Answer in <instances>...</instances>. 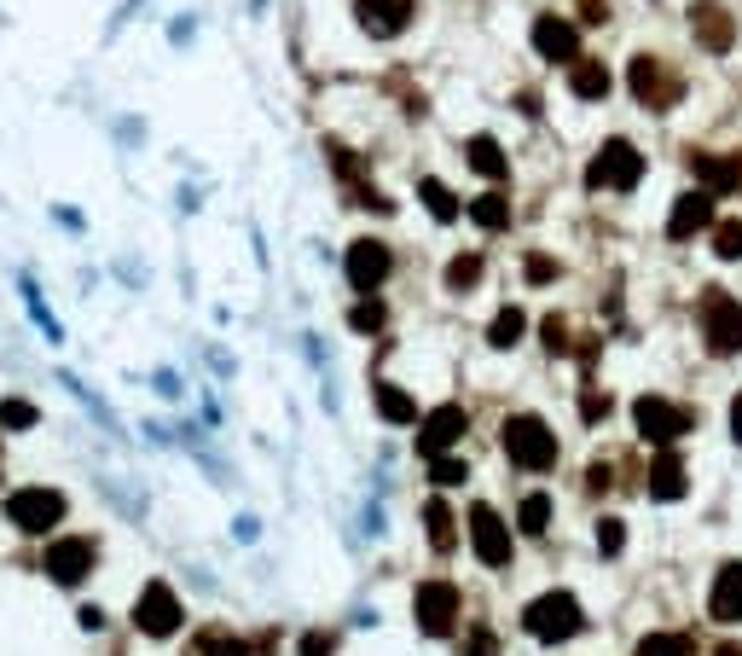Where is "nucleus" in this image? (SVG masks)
I'll return each mask as SVG.
<instances>
[{
  "label": "nucleus",
  "instance_id": "nucleus-17",
  "mask_svg": "<svg viewBox=\"0 0 742 656\" xmlns=\"http://www.w3.org/2000/svg\"><path fill=\"white\" fill-rule=\"evenodd\" d=\"M690 24H696V35H702V47H708V53H731L737 30H731L726 7H713V0H702V7H690Z\"/></svg>",
  "mask_w": 742,
  "mask_h": 656
},
{
  "label": "nucleus",
  "instance_id": "nucleus-8",
  "mask_svg": "<svg viewBox=\"0 0 742 656\" xmlns=\"http://www.w3.org/2000/svg\"><path fill=\"white\" fill-rule=\"evenodd\" d=\"M180 622H186V610H180V599H175L169 581H151L146 592H139V604H134V627H139V633H151V640H169Z\"/></svg>",
  "mask_w": 742,
  "mask_h": 656
},
{
  "label": "nucleus",
  "instance_id": "nucleus-24",
  "mask_svg": "<svg viewBox=\"0 0 742 656\" xmlns=\"http://www.w3.org/2000/svg\"><path fill=\"white\" fill-rule=\"evenodd\" d=\"M424 529H429V546H436V552H452V541H459L447 500H429V505H424Z\"/></svg>",
  "mask_w": 742,
  "mask_h": 656
},
{
  "label": "nucleus",
  "instance_id": "nucleus-33",
  "mask_svg": "<svg viewBox=\"0 0 742 656\" xmlns=\"http://www.w3.org/2000/svg\"><path fill=\"white\" fill-rule=\"evenodd\" d=\"M713 251L726 262H742V221H726V227L713 233Z\"/></svg>",
  "mask_w": 742,
  "mask_h": 656
},
{
  "label": "nucleus",
  "instance_id": "nucleus-41",
  "mask_svg": "<svg viewBox=\"0 0 742 656\" xmlns=\"http://www.w3.org/2000/svg\"><path fill=\"white\" fill-rule=\"evenodd\" d=\"M546 343H551V348H563V343H569V332H563V320H556V314L546 320Z\"/></svg>",
  "mask_w": 742,
  "mask_h": 656
},
{
  "label": "nucleus",
  "instance_id": "nucleus-43",
  "mask_svg": "<svg viewBox=\"0 0 742 656\" xmlns=\"http://www.w3.org/2000/svg\"><path fill=\"white\" fill-rule=\"evenodd\" d=\"M731 436H737V442H742V396H737V401H731Z\"/></svg>",
  "mask_w": 742,
  "mask_h": 656
},
{
  "label": "nucleus",
  "instance_id": "nucleus-23",
  "mask_svg": "<svg viewBox=\"0 0 742 656\" xmlns=\"http://www.w3.org/2000/svg\"><path fill=\"white\" fill-rule=\"evenodd\" d=\"M470 169L487 175V180H505L510 163H505V152H499V140H493V134H476V140H470Z\"/></svg>",
  "mask_w": 742,
  "mask_h": 656
},
{
  "label": "nucleus",
  "instance_id": "nucleus-4",
  "mask_svg": "<svg viewBox=\"0 0 742 656\" xmlns=\"http://www.w3.org/2000/svg\"><path fill=\"white\" fill-rule=\"evenodd\" d=\"M592 187H609V192H632L644 180V157H638L632 140H604V152L592 157Z\"/></svg>",
  "mask_w": 742,
  "mask_h": 656
},
{
  "label": "nucleus",
  "instance_id": "nucleus-40",
  "mask_svg": "<svg viewBox=\"0 0 742 656\" xmlns=\"http://www.w3.org/2000/svg\"><path fill=\"white\" fill-rule=\"evenodd\" d=\"M331 633H307V640H302V656H331Z\"/></svg>",
  "mask_w": 742,
  "mask_h": 656
},
{
  "label": "nucleus",
  "instance_id": "nucleus-27",
  "mask_svg": "<svg viewBox=\"0 0 742 656\" xmlns=\"http://www.w3.org/2000/svg\"><path fill=\"white\" fill-rule=\"evenodd\" d=\"M638 656H696L685 633H644L638 640Z\"/></svg>",
  "mask_w": 742,
  "mask_h": 656
},
{
  "label": "nucleus",
  "instance_id": "nucleus-19",
  "mask_svg": "<svg viewBox=\"0 0 742 656\" xmlns=\"http://www.w3.org/2000/svg\"><path fill=\"white\" fill-rule=\"evenodd\" d=\"M644 482H650V500H678V494H685V459H678V454H655Z\"/></svg>",
  "mask_w": 742,
  "mask_h": 656
},
{
  "label": "nucleus",
  "instance_id": "nucleus-26",
  "mask_svg": "<svg viewBox=\"0 0 742 656\" xmlns=\"http://www.w3.org/2000/svg\"><path fill=\"white\" fill-rule=\"evenodd\" d=\"M522 309H499V314H493V325H487V343L493 348H510V343H522Z\"/></svg>",
  "mask_w": 742,
  "mask_h": 656
},
{
  "label": "nucleus",
  "instance_id": "nucleus-20",
  "mask_svg": "<svg viewBox=\"0 0 742 656\" xmlns=\"http://www.w3.org/2000/svg\"><path fill=\"white\" fill-rule=\"evenodd\" d=\"M355 12H360V24L371 30V35H395L401 24H406V0H355Z\"/></svg>",
  "mask_w": 742,
  "mask_h": 656
},
{
  "label": "nucleus",
  "instance_id": "nucleus-16",
  "mask_svg": "<svg viewBox=\"0 0 742 656\" xmlns=\"http://www.w3.org/2000/svg\"><path fill=\"white\" fill-rule=\"evenodd\" d=\"M708 616H713V622H742V564H726V569L713 576Z\"/></svg>",
  "mask_w": 742,
  "mask_h": 656
},
{
  "label": "nucleus",
  "instance_id": "nucleus-42",
  "mask_svg": "<svg viewBox=\"0 0 742 656\" xmlns=\"http://www.w3.org/2000/svg\"><path fill=\"white\" fill-rule=\"evenodd\" d=\"M604 18H609L604 0H586V24H604Z\"/></svg>",
  "mask_w": 742,
  "mask_h": 656
},
{
  "label": "nucleus",
  "instance_id": "nucleus-36",
  "mask_svg": "<svg viewBox=\"0 0 742 656\" xmlns=\"http://www.w3.org/2000/svg\"><path fill=\"white\" fill-rule=\"evenodd\" d=\"M348 325H355V332H383V302H360V309L348 314Z\"/></svg>",
  "mask_w": 742,
  "mask_h": 656
},
{
  "label": "nucleus",
  "instance_id": "nucleus-7",
  "mask_svg": "<svg viewBox=\"0 0 742 656\" xmlns=\"http://www.w3.org/2000/svg\"><path fill=\"white\" fill-rule=\"evenodd\" d=\"M412 616H418V627L424 633H452L459 627V587L452 581H424L418 592H412Z\"/></svg>",
  "mask_w": 742,
  "mask_h": 656
},
{
  "label": "nucleus",
  "instance_id": "nucleus-15",
  "mask_svg": "<svg viewBox=\"0 0 742 656\" xmlns=\"http://www.w3.org/2000/svg\"><path fill=\"white\" fill-rule=\"evenodd\" d=\"M708 221H713V198H708L702 187H696V192H685V198L673 203V215H667V238H696V233L708 227Z\"/></svg>",
  "mask_w": 742,
  "mask_h": 656
},
{
  "label": "nucleus",
  "instance_id": "nucleus-21",
  "mask_svg": "<svg viewBox=\"0 0 742 656\" xmlns=\"http://www.w3.org/2000/svg\"><path fill=\"white\" fill-rule=\"evenodd\" d=\"M569 93L574 99H604L609 93V70L597 65V58H574L569 65Z\"/></svg>",
  "mask_w": 742,
  "mask_h": 656
},
{
  "label": "nucleus",
  "instance_id": "nucleus-12",
  "mask_svg": "<svg viewBox=\"0 0 742 656\" xmlns=\"http://www.w3.org/2000/svg\"><path fill=\"white\" fill-rule=\"evenodd\" d=\"M389 244H378V238H360V244H348V285L355 291H378V285L389 279Z\"/></svg>",
  "mask_w": 742,
  "mask_h": 656
},
{
  "label": "nucleus",
  "instance_id": "nucleus-44",
  "mask_svg": "<svg viewBox=\"0 0 742 656\" xmlns=\"http://www.w3.org/2000/svg\"><path fill=\"white\" fill-rule=\"evenodd\" d=\"M713 656H742V645H719Z\"/></svg>",
  "mask_w": 742,
  "mask_h": 656
},
{
  "label": "nucleus",
  "instance_id": "nucleus-28",
  "mask_svg": "<svg viewBox=\"0 0 742 656\" xmlns=\"http://www.w3.org/2000/svg\"><path fill=\"white\" fill-rule=\"evenodd\" d=\"M418 192H424V203H429V215H436V221H452V215H459V198H452L441 180H424Z\"/></svg>",
  "mask_w": 742,
  "mask_h": 656
},
{
  "label": "nucleus",
  "instance_id": "nucleus-37",
  "mask_svg": "<svg viewBox=\"0 0 742 656\" xmlns=\"http://www.w3.org/2000/svg\"><path fill=\"white\" fill-rule=\"evenodd\" d=\"M203 656H250L238 640H226V633H210V640H203Z\"/></svg>",
  "mask_w": 742,
  "mask_h": 656
},
{
  "label": "nucleus",
  "instance_id": "nucleus-9",
  "mask_svg": "<svg viewBox=\"0 0 742 656\" xmlns=\"http://www.w3.org/2000/svg\"><path fill=\"white\" fill-rule=\"evenodd\" d=\"M470 546L487 569H505L510 564V529L493 505H470Z\"/></svg>",
  "mask_w": 742,
  "mask_h": 656
},
{
  "label": "nucleus",
  "instance_id": "nucleus-3",
  "mask_svg": "<svg viewBox=\"0 0 742 656\" xmlns=\"http://www.w3.org/2000/svg\"><path fill=\"white\" fill-rule=\"evenodd\" d=\"M696 320H702V337L713 355H737L742 348V302L726 297V291H702V309H696Z\"/></svg>",
  "mask_w": 742,
  "mask_h": 656
},
{
  "label": "nucleus",
  "instance_id": "nucleus-29",
  "mask_svg": "<svg viewBox=\"0 0 742 656\" xmlns=\"http://www.w3.org/2000/svg\"><path fill=\"white\" fill-rule=\"evenodd\" d=\"M517 523L528 529V535H546V523H551V500L546 494H528L522 511H517Z\"/></svg>",
  "mask_w": 742,
  "mask_h": 656
},
{
  "label": "nucleus",
  "instance_id": "nucleus-18",
  "mask_svg": "<svg viewBox=\"0 0 742 656\" xmlns=\"http://www.w3.org/2000/svg\"><path fill=\"white\" fill-rule=\"evenodd\" d=\"M690 169H696V180H702V192H708V198H713V192H731V187H742V163H737V157L696 152V157H690Z\"/></svg>",
  "mask_w": 742,
  "mask_h": 656
},
{
  "label": "nucleus",
  "instance_id": "nucleus-6",
  "mask_svg": "<svg viewBox=\"0 0 742 656\" xmlns=\"http://www.w3.org/2000/svg\"><path fill=\"white\" fill-rule=\"evenodd\" d=\"M632 419H638V436L655 442V447H673V442L690 430V413H685V407H673V401H662V396H638Z\"/></svg>",
  "mask_w": 742,
  "mask_h": 656
},
{
  "label": "nucleus",
  "instance_id": "nucleus-10",
  "mask_svg": "<svg viewBox=\"0 0 742 656\" xmlns=\"http://www.w3.org/2000/svg\"><path fill=\"white\" fill-rule=\"evenodd\" d=\"M93 558H99V546H93L88 535L53 541V546H47V576H53L58 587H76V581L93 576Z\"/></svg>",
  "mask_w": 742,
  "mask_h": 656
},
{
  "label": "nucleus",
  "instance_id": "nucleus-22",
  "mask_svg": "<svg viewBox=\"0 0 742 656\" xmlns=\"http://www.w3.org/2000/svg\"><path fill=\"white\" fill-rule=\"evenodd\" d=\"M371 396H378V413H383L389 424H418V401H412L406 389H395V383H378Z\"/></svg>",
  "mask_w": 742,
  "mask_h": 656
},
{
  "label": "nucleus",
  "instance_id": "nucleus-14",
  "mask_svg": "<svg viewBox=\"0 0 742 656\" xmlns=\"http://www.w3.org/2000/svg\"><path fill=\"white\" fill-rule=\"evenodd\" d=\"M533 47H540V58H551V65H574V58H581V30L563 24V18H540V24H533Z\"/></svg>",
  "mask_w": 742,
  "mask_h": 656
},
{
  "label": "nucleus",
  "instance_id": "nucleus-2",
  "mask_svg": "<svg viewBox=\"0 0 742 656\" xmlns=\"http://www.w3.org/2000/svg\"><path fill=\"white\" fill-rule=\"evenodd\" d=\"M522 627L540 645H563V640L581 633V604H574V592H546V599H533L522 610Z\"/></svg>",
  "mask_w": 742,
  "mask_h": 656
},
{
  "label": "nucleus",
  "instance_id": "nucleus-1",
  "mask_svg": "<svg viewBox=\"0 0 742 656\" xmlns=\"http://www.w3.org/2000/svg\"><path fill=\"white\" fill-rule=\"evenodd\" d=\"M505 454H510V465H522V470H551V465H556V436H551V424L533 419V413L505 419Z\"/></svg>",
  "mask_w": 742,
  "mask_h": 656
},
{
  "label": "nucleus",
  "instance_id": "nucleus-11",
  "mask_svg": "<svg viewBox=\"0 0 742 656\" xmlns=\"http://www.w3.org/2000/svg\"><path fill=\"white\" fill-rule=\"evenodd\" d=\"M470 430V419H464V407H436V413H429L424 424H418V454L424 459H441L452 442H459Z\"/></svg>",
  "mask_w": 742,
  "mask_h": 656
},
{
  "label": "nucleus",
  "instance_id": "nucleus-30",
  "mask_svg": "<svg viewBox=\"0 0 742 656\" xmlns=\"http://www.w3.org/2000/svg\"><path fill=\"white\" fill-rule=\"evenodd\" d=\"M476 279H482V256H459V262H447V285H452V291H470Z\"/></svg>",
  "mask_w": 742,
  "mask_h": 656
},
{
  "label": "nucleus",
  "instance_id": "nucleus-35",
  "mask_svg": "<svg viewBox=\"0 0 742 656\" xmlns=\"http://www.w3.org/2000/svg\"><path fill=\"white\" fill-rule=\"evenodd\" d=\"M621 546H627V529L615 523V518H604V523H597V552H604V558H615Z\"/></svg>",
  "mask_w": 742,
  "mask_h": 656
},
{
  "label": "nucleus",
  "instance_id": "nucleus-31",
  "mask_svg": "<svg viewBox=\"0 0 742 656\" xmlns=\"http://www.w3.org/2000/svg\"><path fill=\"white\" fill-rule=\"evenodd\" d=\"M35 419H41V413H35L30 401H18V396H12V401H0V430H30Z\"/></svg>",
  "mask_w": 742,
  "mask_h": 656
},
{
  "label": "nucleus",
  "instance_id": "nucleus-34",
  "mask_svg": "<svg viewBox=\"0 0 742 656\" xmlns=\"http://www.w3.org/2000/svg\"><path fill=\"white\" fill-rule=\"evenodd\" d=\"M459 656H499V640H493V627H470Z\"/></svg>",
  "mask_w": 742,
  "mask_h": 656
},
{
  "label": "nucleus",
  "instance_id": "nucleus-25",
  "mask_svg": "<svg viewBox=\"0 0 742 656\" xmlns=\"http://www.w3.org/2000/svg\"><path fill=\"white\" fill-rule=\"evenodd\" d=\"M470 221H476V227H487V233L510 227V203H505V192H482V198H470Z\"/></svg>",
  "mask_w": 742,
  "mask_h": 656
},
{
  "label": "nucleus",
  "instance_id": "nucleus-38",
  "mask_svg": "<svg viewBox=\"0 0 742 656\" xmlns=\"http://www.w3.org/2000/svg\"><path fill=\"white\" fill-rule=\"evenodd\" d=\"M581 413H586V424L609 419V396H597V389H586V396H581Z\"/></svg>",
  "mask_w": 742,
  "mask_h": 656
},
{
  "label": "nucleus",
  "instance_id": "nucleus-13",
  "mask_svg": "<svg viewBox=\"0 0 742 656\" xmlns=\"http://www.w3.org/2000/svg\"><path fill=\"white\" fill-rule=\"evenodd\" d=\"M632 93L644 99L650 111H667L678 99V81L662 70V58H632Z\"/></svg>",
  "mask_w": 742,
  "mask_h": 656
},
{
  "label": "nucleus",
  "instance_id": "nucleus-5",
  "mask_svg": "<svg viewBox=\"0 0 742 656\" xmlns=\"http://www.w3.org/2000/svg\"><path fill=\"white\" fill-rule=\"evenodd\" d=\"M7 518H12V529H24V535H47V529L65 518V494H58V488H18L7 500Z\"/></svg>",
  "mask_w": 742,
  "mask_h": 656
},
{
  "label": "nucleus",
  "instance_id": "nucleus-32",
  "mask_svg": "<svg viewBox=\"0 0 742 656\" xmlns=\"http://www.w3.org/2000/svg\"><path fill=\"white\" fill-rule=\"evenodd\" d=\"M429 477H436L441 488H459V482L470 477V465H464V459H452V454H441V459H429Z\"/></svg>",
  "mask_w": 742,
  "mask_h": 656
},
{
  "label": "nucleus",
  "instance_id": "nucleus-39",
  "mask_svg": "<svg viewBox=\"0 0 742 656\" xmlns=\"http://www.w3.org/2000/svg\"><path fill=\"white\" fill-rule=\"evenodd\" d=\"M556 279V262L551 256H528V285H551Z\"/></svg>",
  "mask_w": 742,
  "mask_h": 656
}]
</instances>
